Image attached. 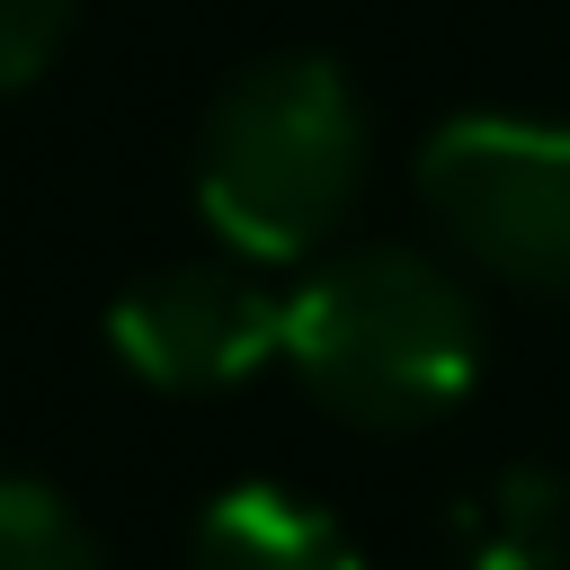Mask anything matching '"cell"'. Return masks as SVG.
I'll return each mask as SVG.
<instances>
[{"instance_id": "obj_6", "label": "cell", "mask_w": 570, "mask_h": 570, "mask_svg": "<svg viewBox=\"0 0 570 570\" xmlns=\"http://www.w3.org/2000/svg\"><path fill=\"white\" fill-rule=\"evenodd\" d=\"M454 570H570V481L543 463H499L445 517Z\"/></svg>"}, {"instance_id": "obj_1", "label": "cell", "mask_w": 570, "mask_h": 570, "mask_svg": "<svg viewBox=\"0 0 570 570\" xmlns=\"http://www.w3.org/2000/svg\"><path fill=\"white\" fill-rule=\"evenodd\" d=\"M285 365L356 428H428L481 374V312L419 249H338L285 294Z\"/></svg>"}, {"instance_id": "obj_5", "label": "cell", "mask_w": 570, "mask_h": 570, "mask_svg": "<svg viewBox=\"0 0 570 570\" xmlns=\"http://www.w3.org/2000/svg\"><path fill=\"white\" fill-rule=\"evenodd\" d=\"M187 570H365V561H356V543L338 534V517L312 508L303 490L240 481V490H223V499L196 517Z\"/></svg>"}, {"instance_id": "obj_8", "label": "cell", "mask_w": 570, "mask_h": 570, "mask_svg": "<svg viewBox=\"0 0 570 570\" xmlns=\"http://www.w3.org/2000/svg\"><path fill=\"white\" fill-rule=\"evenodd\" d=\"M71 9H80V0H0V89H27V80L62 53Z\"/></svg>"}, {"instance_id": "obj_7", "label": "cell", "mask_w": 570, "mask_h": 570, "mask_svg": "<svg viewBox=\"0 0 570 570\" xmlns=\"http://www.w3.org/2000/svg\"><path fill=\"white\" fill-rule=\"evenodd\" d=\"M0 570H107L89 525L45 481H0Z\"/></svg>"}, {"instance_id": "obj_4", "label": "cell", "mask_w": 570, "mask_h": 570, "mask_svg": "<svg viewBox=\"0 0 570 570\" xmlns=\"http://www.w3.org/2000/svg\"><path fill=\"white\" fill-rule=\"evenodd\" d=\"M107 347L151 392H223L285 356V303L240 267H160L116 294Z\"/></svg>"}, {"instance_id": "obj_3", "label": "cell", "mask_w": 570, "mask_h": 570, "mask_svg": "<svg viewBox=\"0 0 570 570\" xmlns=\"http://www.w3.org/2000/svg\"><path fill=\"white\" fill-rule=\"evenodd\" d=\"M419 196L472 267L534 294H570V125L445 116L419 142Z\"/></svg>"}, {"instance_id": "obj_2", "label": "cell", "mask_w": 570, "mask_h": 570, "mask_svg": "<svg viewBox=\"0 0 570 570\" xmlns=\"http://www.w3.org/2000/svg\"><path fill=\"white\" fill-rule=\"evenodd\" d=\"M365 178V107L338 62L276 53L249 62L196 134V214L240 258H312Z\"/></svg>"}]
</instances>
